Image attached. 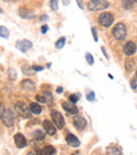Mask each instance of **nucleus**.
Wrapping results in <instances>:
<instances>
[{
    "label": "nucleus",
    "mask_w": 137,
    "mask_h": 155,
    "mask_svg": "<svg viewBox=\"0 0 137 155\" xmlns=\"http://www.w3.org/2000/svg\"><path fill=\"white\" fill-rule=\"evenodd\" d=\"M113 35L115 36L116 39L119 40H123L127 36V28L123 23H117L114 28H113Z\"/></svg>",
    "instance_id": "f257e3e1"
},
{
    "label": "nucleus",
    "mask_w": 137,
    "mask_h": 155,
    "mask_svg": "<svg viewBox=\"0 0 137 155\" xmlns=\"http://www.w3.org/2000/svg\"><path fill=\"white\" fill-rule=\"evenodd\" d=\"M109 6L108 1H100V0H91L88 2V8L91 11H99L106 8Z\"/></svg>",
    "instance_id": "f03ea898"
},
{
    "label": "nucleus",
    "mask_w": 137,
    "mask_h": 155,
    "mask_svg": "<svg viewBox=\"0 0 137 155\" xmlns=\"http://www.w3.org/2000/svg\"><path fill=\"white\" fill-rule=\"evenodd\" d=\"M51 117L53 119V124L57 127L58 129H64V118L61 115V113L58 111H52Z\"/></svg>",
    "instance_id": "7ed1b4c3"
},
{
    "label": "nucleus",
    "mask_w": 137,
    "mask_h": 155,
    "mask_svg": "<svg viewBox=\"0 0 137 155\" xmlns=\"http://www.w3.org/2000/svg\"><path fill=\"white\" fill-rule=\"evenodd\" d=\"M15 108H16L17 112H18L22 117H24V118H30V117H31V114H30V109L28 108V106L24 104V102H22V101L17 102L16 106H15Z\"/></svg>",
    "instance_id": "20e7f679"
},
{
    "label": "nucleus",
    "mask_w": 137,
    "mask_h": 155,
    "mask_svg": "<svg viewBox=\"0 0 137 155\" xmlns=\"http://www.w3.org/2000/svg\"><path fill=\"white\" fill-rule=\"evenodd\" d=\"M113 20H114V18H113L112 14H110V13H103V14L99 16V23H100L103 27H110L111 25L113 23Z\"/></svg>",
    "instance_id": "39448f33"
},
{
    "label": "nucleus",
    "mask_w": 137,
    "mask_h": 155,
    "mask_svg": "<svg viewBox=\"0 0 137 155\" xmlns=\"http://www.w3.org/2000/svg\"><path fill=\"white\" fill-rule=\"evenodd\" d=\"M32 47H33V43L30 40H28V39H23V40L17 41L16 42V48L19 51L22 52V53H27L29 50H31Z\"/></svg>",
    "instance_id": "423d86ee"
},
{
    "label": "nucleus",
    "mask_w": 137,
    "mask_h": 155,
    "mask_svg": "<svg viewBox=\"0 0 137 155\" xmlns=\"http://www.w3.org/2000/svg\"><path fill=\"white\" fill-rule=\"evenodd\" d=\"M2 123L5 124L8 128H11L14 124V116H13L12 112L10 110H5L3 113V116H2Z\"/></svg>",
    "instance_id": "0eeeda50"
},
{
    "label": "nucleus",
    "mask_w": 137,
    "mask_h": 155,
    "mask_svg": "<svg viewBox=\"0 0 137 155\" xmlns=\"http://www.w3.org/2000/svg\"><path fill=\"white\" fill-rule=\"evenodd\" d=\"M73 124L77 130L82 131L86 127V120L81 116H75L73 119Z\"/></svg>",
    "instance_id": "6e6552de"
},
{
    "label": "nucleus",
    "mask_w": 137,
    "mask_h": 155,
    "mask_svg": "<svg viewBox=\"0 0 137 155\" xmlns=\"http://www.w3.org/2000/svg\"><path fill=\"white\" fill-rule=\"evenodd\" d=\"M43 129H44L45 133L50 136H53L56 133V127L52 121L50 120H44L43 121Z\"/></svg>",
    "instance_id": "1a4fd4ad"
},
{
    "label": "nucleus",
    "mask_w": 137,
    "mask_h": 155,
    "mask_svg": "<svg viewBox=\"0 0 137 155\" xmlns=\"http://www.w3.org/2000/svg\"><path fill=\"white\" fill-rule=\"evenodd\" d=\"M14 140H15V143L18 148H24L27 146V139L25 137L23 136L21 133H17L16 135L14 136Z\"/></svg>",
    "instance_id": "9d476101"
},
{
    "label": "nucleus",
    "mask_w": 137,
    "mask_h": 155,
    "mask_svg": "<svg viewBox=\"0 0 137 155\" xmlns=\"http://www.w3.org/2000/svg\"><path fill=\"white\" fill-rule=\"evenodd\" d=\"M123 52H125L126 55L130 56V55H133L134 53L136 52V45L134 42L130 41V42L126 43V45L123 47Z\"/></svg>",
    "instance_id": "9b49d317"
},
{
    "label": "nucleus",
    "mask_w": 137,
    "mask_h": 155,
    "mask_svg": "<svg viewBox=\"0 0 137 155\" xmlns=\"http://www.w3.org/2000/svg\"><path fill=\"white\" fill-rule=\"evenodd\" d=\"M66 140H67V143H68V145H70L71 147H74V148L79 147V145H80L79 139L73 134H69L68 136H67Z\"/></svg>",
    "instance_id": "f8f14e48"
},
{
    "label": "nucleus",
    "mask_w": 137,
    "mask_h": 155,
    "mask_svg": "<svg viewBox=\"0 0 137 155\" xmlns=\"http://www.w3.org/2000/svg\"><path fill=\"white\" fill-rule=\"evenodd\" d=\"M62 108L70 114H77L78 113L77 107L74 106V104H70L68 102H62Z\"/></svg>",
    "instance_id": "ddd939ff"
},
{
    "label": "nucleus",
    "mask_w": 137,
    "mask_h": 155,
    "mask_svg": "<svg viewBox=\"0 0 137 155\" xmlns=\"http://www.w3.org/2000/svg\"><path fill=\"white\" fill-rule=\"evenodd\" d=\"M21 87H22V89L25 91H34L35 90V84L30 79L23 80V81L21 82Z\"/></svg>",
    "instance_id": "4468645a"
},
{
    "label": "nucleus",
    "mask_w": 137,
    "mask_h": 155,
    "mask_svg": "<svg viewBox=\"0 0 137 155\" xmlns=\"http://www.w3.org/2000/svg\"><path fill=\"white\" fill-rule=\"evenodd\" d=\"M41 155H52L53 153H55V148L52 147V146H45L42 148L41 150Z\"/></svg>",
    "instance_id": "2eb2a0df"
},
{
    "label": "nucleus",
    "mask_w": 137,
    "mask_h": 155,
    "mask_svg": "<svg viewBox=\"0 0 137 155\" xmlns=\"http://www.w3.org/2000/svg\"><path fill=\"white\" fill-rule=\"evenodd\" d=\"M30 111H31L33 114H40L41 113V107L39 106L38 104H35V102H32L30 104Z\"/></svg>",
    "instance_id": "dca6fc26"
},
{
    "label": "nucleus",
    "mask_w": 137,
    "mask_h": 155,
    "mask_svg": "<svg viewBox=\"0 0 137 155\" xmlns=\"http://www.w3.org/2000/svg\"><path fill=\"white\" fill-rule=\"evenodd\" d=\"M22 72L24 75H28V76H32L35 74V71L33 69V67L31 65H28V64H24L22 65Z\"/></svg>",
    "instance_id": "f3484780"
},
{
    "label": "nucleus",
    "mask_w": 137,
    "mask_h": 155,
    "mask_svg": "<svg viewBox=\"0 0 137 155\" xmlns=\"http://www.w3.org/2000/svg\"><path fill=\"white\" fill-rule=\"evenodd\" d=\"M106 153L109 155H121V151L119 148L117 147H109L108 149H106Z\"/></svg>",
    "instance_id": "a211bd4d"
},
{
    "label": "nucleus",
    "mask_w": 137,
    "mask_h": 155,
    "mask_svg": "<svg viewBox=\"0 0 137 155\" xmlns=\"http://www.w3.org/2000/svg\"><path fill=\"white\" fill-rule=\"evenodd\" d=\"M0 37H2L4 39H8L10 37V31L5 27H2V25H0Z\"/></svg>",
    "instance_id": "6ab92c4d"
},
{
    "label": "nucleus",
    "mask_w": 137,
    "mask_h": 155,
    "mask_svg": "<svg viewBox=\"0 0 137 155\" xmlns=\"http://www.w3.org/2000/svg\"><path fill=\"white\" fill-rule=\"evenodd\" d=\"M8 78H10L12 81H15L17 78V74L16 72H15L14 69H12V68H10V69L8 70Z\"/></svg>",
    "instance_id": "aec40b11"
},
{
    "label": "nucleus",
    "mask_w": 137,
    "mask_h": 155,
    "mask_svg": "<svg viewBox=\"0 0 137 155\" xmlns=\"http://www.w3.org/2000/svg\"><path fill=\"white\" fill-rule=\"evenodd\" d=\"M64 43H66V38H64V37H61V38L55 43V47L57 48V49H61V48H64Z\"/></svg>",
    "instance_id": "412c9836"
},
{
    "label": "nucleus",
    "mask_w": 137,
    "mask_h": 155,
    "mask_svg": "<svg viewBox=\"0 0 137 155\" xmlns=\"http://www.w3.org/2000/svg\"><path fill=\"white\" fill-rule=\"evenodd\" d=\"M69 98H70V101H71L72 104H76V102L79 100V95H77V94H72Z\"/></svg>",
    "instance_id": "4be33fe9"
},
{
    "label": "nucleus",
    "mask_w": 137,
    "mask_h": 155,
    "mask_svg": "<svg viewBox=\"0 0 137 155\" xmlns=\"http://www.w3.org/2000/svg\"><path fill=\"white\" fill-rule=\"evenodd\" d=\"M18 14L20 15L21 17H23V18H25V17L28 16V10L24 8H20L18 10Z\"/></svg>",
    "instance_id": "5701e85b"
},
{
    "label": "nucleus",
    "mask_w": 137,
    "mask_h": 155,
    "mask_svg": "<svg viewBox=\"0 0 137 155\" xmlns=\"http://www.w3.org/2000/svg\"><path fill=\"white\" fill-rule=\"evenodd\" d=\"M86 61H88L89 64L92 65L93 63H94V58H93V56L91 55L90 53H86Z\"/></svg>",
    "instance_id": "b1692460"
},
{
    "label": "nucleus",
    "mask_w": 137,
    "mask_h": 155,
    "mask_svg": "<svg viewBox=\"0 0 137 155\" xmlns=\"http://www.w3.org/2000/svg\"><path fill=\"white\" fill-rule=\"evenodd\" d=\"M86 99L89 100V101H93V100L95 99V93L94 92H90L86 95Z\"/></svg>",
    "instance_id": "393cba45"
},
{
    "label": "nucleus",
    "mask_w": 137,
    "mask_h": 155,
    "mask_svg": "<svg viewBox=\"0 0 137 155\" xmlns=\"http://www.w3.org/2000/svg\"><path fill=\"white\" fill-rule=\"evenodd\" d=\"M36 99L38 100V101H40V102H45V101H47V98L43 97V96H40V95L36 96Z\"/></svg>",
    "instance_id": "a878e982"
},
{
    "label": "nucleus",
    "mask_w": 137,
    "mask_h": 155,
    "mask_svg": "<svg viewBox=\"0 0 137 155\" xmlns=\"http://www.w3.org/2000/svg\"><path fill=\"white\" fill-rule=\"evenodd\" d=\"M58 1H51V8H53V10H57L58 5H57Z\"/></svg>",
    "instance_id": "bb28decb"
},
{
    "label": "nucleus",
    "mask_w": 137,
    "mask_h": 155,
    "mask_svg": "<svg viewBox=\"0 0 137 155\" xmlns=\"http://www.w3.org/2000/svg\"><path fill=\"white\" fill-rule=\"evenodd\" d=\"M136 81H137L136 79H132V80H131V87H132V89H134V90H136V89H137V84H136Z\"/></svg>",
    "instance_id": "cd10ccee"
},
{
    "label": "nucleus",
    "mask_w": 137,
    "mask_h": 155,
    "mask_svg": "<svg viewBox=\"0 0 137 155\" xmlns=\"http://www.w3.org/2000/svg\"><path fill=\"white\" fill-rule=\"evenodd\" d=\"M92 33H93V37H94V40L97 41L98 38H97V32H96V29H95V28H92Z\"/></svg>",
    "instance_id": "c85d7f7f"
},
{
    "label": "nucleus",
    "mask_w": 137,
    "mask_h": 155,
    "mask_svg": "<svg viewBox=\"0 0 137 155\" xmlns=\"http://www.w3.org/2000/svg\"><path fill=\"white\" fill-rule=\"evenodd\" d=\"M123 3H125V8H132V1H123Z\"/></svg>",
    "instance_id": "c756f323"
},
{
    "label": "nucleus",
    "mask_w": 137,
    "mask_h": 155,
    "mask_svg": "<svg viewBox=\"0 0 137 155\" xmlns=\"http://www.w3.org/2000/svg\"><path fill=\"white\" fill-rule=\"evenodd\" d=\"M28 155H41V153L39 151H37V150H33V151L29 152Z\"/></svg>",
    "instance_id": "7c9ffc66"
},
{
    "label": "nucleus",
    "mask_w": 137,
    "mask_h": 155,
    "mask_svg": "<svg viewBox=\"0 0 137 155\" xmlns=\"http://www.w3.org/2000/svg\"><path fill=\"white\" fill-rule=\"evenodd\" d=\"M4 108L3 106H2V104H0V118H2V116H3V113H4Z\"/></svg>",
    "instance_id": "2f4dec72"
},
{
    "label": "nucleus",
    "mask_w": 137,
    "mask_h": 155,
    "mask_svg": "<svg viewBox=\"0 0 137 155\" xmlns=\"http://www.w3.org/2000/svg\"><path fill=\"white\" fill-rule=\"evenodd\" d=\"M33 69H34V71H35V72H38V71H42L43 68H42V67H39V65H34Z\"/></svg>",
    "instance_id": "473e14b6"
},
{
    "label": "nucleus",
    "mask_w": 137,
    "mask_h": 155,
    "mask_svg": "<svg viewBox=\"0 0 137 155\" xmlns=\"http://www.w3.org/2000/svg\"><path fill=\"white\" fill-rule=\"evenodd\" d=\"M47 29H49V27H47V25H43V27H42V33H43V34H45V33L47 32Z\"/></svg>",
    "instance_id": "72a5a7b5"
},
{
    "label": "nucleus",
    "mask_w": 137,
    "mask_h": 155,
    "mask_svg": "<svg viewBox=\"0 0 137 155\" xmlns=\"http://www.w3.org/2000/svg\"><path fill=\"white\" fill-rule=\"evenodd\" d=\"M56 92H57L58 94L62 93V92H64V89H62L61 87H59V88H57V90H56Z\"/></svg>",
    "instance_id": "f704fd0d"
},
{
    "label": "nucleus",
    "mask_w": 137,
    "mask_h": 155,
    "mask_svg": "<svg viewBox=\"0 0 137 155\" xmlns=\"http://www.w3.org/2000/svg\"><path fill=\"white\" fill-rule=\"evenodd\" d=\"M2 13H3V11H2V8H0V14H2Z\"/></svg>",
    "instance_id": "c9c22d12"
},
{
    "label": "nucleus",
    "mask_w": 137,
    "mask_h": 155,
    "mask_svg": "<svg viewBox=\"0 0 137 155\" xmlns=\"http://www.w3.org/2000/svg\"><path fill=\"white\" fill-rule=\"evenodd\" d=\"M72 155H78V152H75V153H73Z\"/></svg>",
    "instance_id": "e433bc0d"
},
{
    "label": "nucleus",
    "mask_w": 137,
    "mask_h": 155,
    "mask_svg": "<svg viewBox=\"0 0 137 155\" xmlns=\"http://www.w3.org/2000/svg\"><path fill=\"white\" fill-rule=\"evenodd\" d=\"M136 76H137V71H136Z\"/></svg>",
    "instance_id": "4c0bfd02"
}]
</instances>
